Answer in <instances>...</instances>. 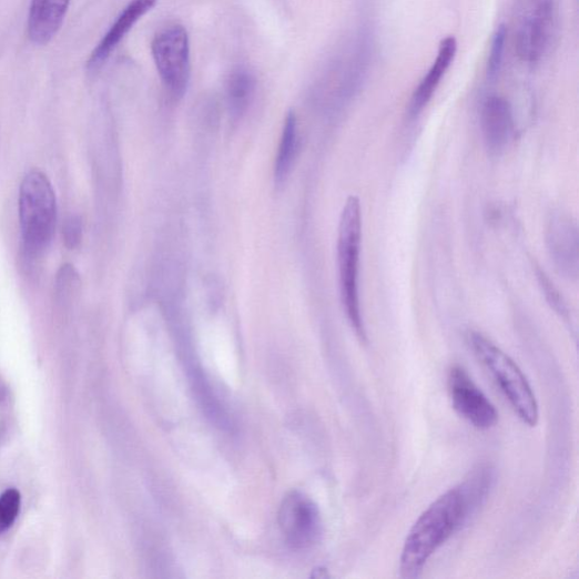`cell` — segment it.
I'll list each match as a JSON object with an SVG mask.
<instances>
[{
    "instance_id": "1",
    "label": "cell",
    "mask_w": 579,
    "mask_h": 579,
    "mask_svg": "<svg viewBox=\"0 0 579 579\" xmlns=\"http://www.w3.org/2000/svg\"><path fill=\"white\" fill-rule=\"evenodd\" d=\"M477 512L460 485L434 501L418 518L405 540L399 571L403 578H418L429 559Z\"/></svg>"
},
{
    "instance_id": "2",
    "label": "cell",
    "mask_w": 579,
    "mask_h": 579,
    "mask_svg": "<svg viewBox=\"0 0 579 579\" xmlns=\"http://www.w3.org/2000/svg\"><path fill=\"white\" fill-rule=\"evenodd\" d=\"M363 243V210L360 200L351 196L341 213L337 235V266L341 301L352 327L365 342L366 328L359 296V266Z\"/></svg>"
},
{
    "instance_id": "3",
    "label": "cell",
    "mask_w": 579,
    "mask_h": 579,
    "mask_svg": "<svg viewBox=\"0 0 579 579\" xmlns=\"http://www.w3.org/2000/svg\"><path fill=\"white\" fill-rule=\"evenodd\" d=\"M468 342L474 355L499 386L518 418L528 426L536 427L539 421V404L524 372L484 334L470 332Z\"/></svg>"
},
{
    "instance_id": "4",
    "label": "cell",
    "mask_w": 579,
    "mask_h": 579,
    "mask_svg": "<svg viewBox=\"0 0 579 579\" xmlns=\"http://www.w3.org/2000/svg\"><path fill=\"white\" fill-rule=\"evenodd\" d=\"M19 207L23 248L33 260L49 246L57 221L55 195L44 173L33 170L24 177Z\"/></svg>"
},
{
    "instance_id": "5",
    "label": "cell",
    "mask_w": 579,
    "mask_h": 579,
    "mask_svg": "<svg viewBox=\"0 0 579 579\" xmlns=\"http://www.w3.org/2000/svg\"><path fill=\"white\" fill-rule=\"evenodd\" d=\"M153 61L161 82L173 100L186 94L192 74L191 41L183 26H169L152 40Z\"/></svg>"
},
{
    "instance_id": "6",
    "label": "cell",
    "mask_w": 579,
    "mask_h": 579,
    "mask_svg": "<svg viewBox=\"0 0 579 579\" xmlns=\"http://www.w3.org/2000/svg\"><path fill=\"white\" fill-rule=\"evenodd\" d=\"M555 0H520L515 31L520 60L538 63L547 52L555 28Z\"/></svg>"
},
{
    "instance_id": "7",
    "label": "cell",
    "mask_w": 579,
    "mask_h": 579,
    "mask_svg": "<svg viewBox=\"0 0 579 579\" xmlns=\"http://www.w3.org/2000/svg\"><path fill=\"white\" fill-rule=\"evenodd\" d=\"M277 522L285 544L294 550L312 549L322 539L321 510L313 499L301 491H292L284 497Z\"/></svg>"
},
{
    "instance_id": "8",
    "label": "cell",
    "mask_w": 579,
    "mask_h": 579,
    "mask_svg": "<svg viewBox=\"0 0 579 579\" xmlns=\"http://www.w3.org/2000/svg\"><path fill=\"white\" fill-rule=\"evenodd\" d=\"M447 383L453 408L463 419L480 430L497 425L499 416L495 405L465 369L451 367Z\"/></svg>"
},
{
    "instance_id": "9",
    "label": "cell",
    "mask_w": 579,
    "mask_h": 579,
    "mask_svg": "<svg viewBox=\"0 0 579 579\" xmlns=\"http://www.w3.org/2000/svg\"><path fill=\"white\" fill-rule=\"evenodd\" d=\"M578 227L571 216L553 213L547 224L546 244L556 271L569 281L578 278Z\"/></svg>"
},
{
    "instance_id": "10",
    "label": "cell",
    "mask_w": 579,
    "mask_h": 579,
    "mask_svg": "<svg viewBox=\"0 0 579 579\" xmlns=\"http://www.w3.org/2000/svg\"><path fill=\"white\" fill-rule=\"evenodd\" d=\"M158 0H131L110 27L102 40L90 54L87 68L90 72L99 71L109 60L112 52L118 49L125 37L144 16L151 12Z\"/></svg>"
},
{
    "instance_id": "11",
    "label": "cell",
    "mask_w": 579,
    "mask_h": 579,
    "mask_svg": "<svg viewBox=\"0 0 579 579\" xmlns=\"http://www.w3.org/2000/svg\"><path fill=\"white\" fill-rule=\"evenodd\" d=\"M481 130L486 148L492 154L501 153L514 134V113L502 96H489L481 110Z\"/></svg>"
},
{
    "instance_id": "12",
    "label": "cell",
    "mask_w": 579,
    "mask_h": 579,
    "mask_svg": "<svg viewBox=\"0 0 579 579\" xmlns=\"http://www.w3.org/2000/svg\"><path fill=\"white\" fill-rule=\"evenodd\" d=\"M70 4L71 0H31L29 39L38 45L48 44L60 32Z\"/></svg>"
},
{
    "instance_id": "13",
    "label": "cell",
    "mask_w": 579,
    "mask_h": 579,
    "mask_svg": "<svg viewBox=\"0 0 579 579\" xmlns=\"http://www.w3.org/2000/svg\"><path fill=\"white\" fill-rule=\"evenodd\" d=\"M456 52L457 41L454 37H448L441 41L436 61L412 98L410 113L415 115V118L423 112L433 99L443 78L454 62Z\"/></svg>"
},
{
    "instance_id": "14",
    "label": "cell",
    "mask_w": 579,
    "mask_h": 579,
    "mask_svg": "<svg viewBox=\"0 0 579 579\" xmlns=\"http://www.w3.org/2000/svg\"><path fill=\"white\" fill-rule=\"evenodd\" d=\"M256 90L255 75L246 68L231 72L226 81V100L231 118L235 121L243 118Z\"/></svg>"
},
{
    "instance_id": "15",
    "label": "cell",
    "mask_w": 579,
    "mask_h": 579,
    "mask_svg": "<svg viewBox=\"0 0 579 579\" xmlns=\"http://www.w3.org/2000/svg\"><path fill=\"white\" fill-rule=\"evenodd\" d=\"M298 151V126L296 114L290 111L286 115L278 152L275 160V183L282 185L292 172Z\"/></svg>"
},
{
    "instance_id": "16",
    "label": "cell",
    "mask_w": 579,
    "mask_h": 579,
    "mask_svg": "<svg viewBox=\"0 0 579 579\" xmlns=\"http://www.w3.org/2000/svg\"><path fill=\"white\" fill-rule=\"evenodd\" d=\"M21 507V495L16 489L0 496V534L8 531L16 522Z\"/></svg>"
},
{
    "instance_id": "17",
    "label": "cell",
    "mask_w": 579,
    "mask_h": 579,
    "mask_svg": "<svg viewBox=\"0 0 579 579\" xmlns=\"http://www.w3.org/2000/svg\"><path fill=\"white\" fill-rule=\"evenodd\" d=\"M507 38V30L505 26H500L496 31L491 44L490 55L488 60V78L494 81L502 67L504 51Z\"/></svg>"
},
{
    "instance_id": "18",
    "label": "cell",
    "mask_w": 579,
    "mask_h": 579,
    "mask_svg": "<svg viewBox=\"0 0 579 579\" xmlns=\"http://www.w3.org/2000/svg\"><path fill=\"white\" fill-rule=\"evenodd\" d=\"M537 275L539 283L544 290L547 302L557 314L566 318L568 315L567 308L565 302L562 301V297L558 293V290L555 287L553 283L550 281V278L546 275L544 271L538 268Z\"/></svg>"
},
{
    "instance_id": "19",
    "label": "cell",
    "mask_w": 579,
    "mask_h": 579,
    "mask_svg": "<svg viewBox=\"0 0 579 579\" xmlns=\"http://www.w3.org/2000/svg\"><path fill=\"white\" fill-rule=\"evenodd\" d=\"M64 242L68 248L75 250L82 240V221L74 215L67 220L63 230Z\"/></svg>"
}]
</instances>
